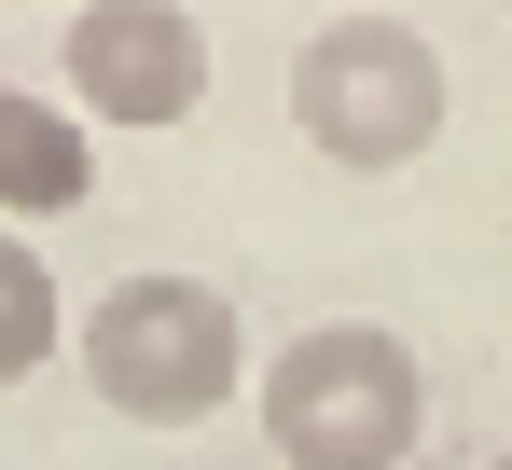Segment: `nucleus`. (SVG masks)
<instances>
[{"mask_svg":"<svg viewBox=\"0 0 512 470\" xmlns=\"http://www.w3.org/2000/svg\"><path fill=\"white\" fill-rule=\"evenodd\" d=\"M194 97H208L194 0H84V14H70V111H84V125L153 139V125H194Z\"/></svg>","mask_w":512,"mask_h":470,"instance_id":"20e7f679","label":"nucleus"},{"mask_svg":"<svg viewBox=\"0 0 512 470\" xmlns=\"http://www.w3.org/2000/svg\"><path fill=\"white\" fill-rule=\"evenodd\" d=\"M263 429L291 470H402L429 429V374L388 318H319L263 360Z\"/></svg>","mask_w":512,"mask_h":470,"instance_id":"f257e3e1","label":"nucleus"},{"mask_svg":"<svg viewBox=\"0 0 512 470\" xmlns=\"http://www.w3.org/2000/svg\"><path fill=\"white\" fill-rule=\"evenodd\" d=\"M56 346H70V291H56V263L28 249V222H0V388H28Z\"/></svg>","mask_w":512,"mask_h":470,"instance_id":"423d86ee","label":"nucleus"},{"mask_svg":"<svg viewBox=\"0 0 512 470\" xmlns=\"http://www.w3.org/2000/svg\"><path fill=\"white\" fill-rule=\"evenodd\" d=\"M485 470H512V457H485Z\"/></svg>","mask_w":512,"mask_h":470,"instance_id":"0eeeda50","label":"nucleus"},{"mask_svg":"<svg viewBox=\"0 0 512 470\" xmlns=\"http://www.w3.org/2000/svg\"><path fill=\"white\" fill-rule=\"evenodd\" d=\"M84 194H97V125L70 97L0 83V222H56V208H84Z\"/></svg>","mask_w":512,"mask_h":470,"instance_id":"39448f33","label":"nucleus"},{"mask_svg":"<svg viewBox=\"0 0 512 470\" xmlns=\"http://www.w3.org/2000/svg\"><path fill=\"white\" fill-rule=\"evenodd\" d=\"M443 111H457L443 42L402 28V14H333V28L291 56V125H305V153L360 166V180L416 166L429 139H443Z\"/></svg>","mask_w":512,"mask_h":470,"instance_id":"7ed1b4c3","label":"nucleus"},{"mask_svg":"<svg viewBox=\"0 0 512 470\" xmlns=\"http://www.w3.org/2000/svg\"><path fill=\"white\" fill-rule=\"evenodd\" d=\"M70 360H84V388L111 401V415L194 429V415H222V388L250 374V332H236V305H222L208 277H111V291L70 318Z\"/></svg>","mask_w":512,"mask_h":470,"instance_id":"f03ea898","label":"nucleus"}]
</instances>
